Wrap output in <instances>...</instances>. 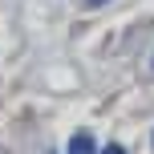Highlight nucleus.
<instances>
[{"mask_svg":"<svg viewBox=\"0 0 154 154\" xmlns=\"http://www.w3.org/2000/svg\"><path fill=\"white\" fill-rule=\"evenodd\" d=\"M69 154H97V142H93L89 130H77L69 138Z\"/></svg>","mask_w":154,"mask_h":154,"instance_id":"f257e3e1","label":"nucleus"},{"mask_svg":"<svg viewBox=\"0 0 154 154\" xmlns=\"http://www.w3.org/2000/svg\"><path fill=\"white\" fill-rule=\"evenodd\" d=\"M97 154H126V146H106V150H97Z\"/></svg>","mask_w":154,"mask_h":154,"instance_id":"f03ea898","label":"nucleus"},{"mask_svg":"<svg viewBox=\"0 0 154 154\" xmlns=\"http://www.w3.org/2000/svg\"><path fill=\"white\" fill-rule=\"evenodd\" d=\"M89 4H109V0H89Z\"/></svg>","mask_w":154,"mask_h":154,"instance_id":"7ed1b4c3","label":"nucleus"}]
</instances>
